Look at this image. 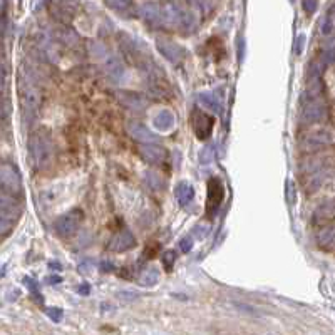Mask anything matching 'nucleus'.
Wrapping results in <instances>:
<instances>
[{"label": "nucleus", "mask_w": 335, "mask_h": 335, "mask_svg": "<svg viewBox=\"0 0 335 335\" xmlns=\"http://www.w3.org/2000/svg\"><path fill=\"white\" fill-rule=\"evenodd\" d=\"M158 282H159V272H158V268H154V267L144 270L143 275L139 277V283H141L143 287H154Z\"/></svg>", "instance_id": "24"}, {"label": "nucleus", "mask_w": 335, "mask_h": 335, "mask_svg": "<svg viewBox=\"0 0 335 335\" xmlns=\"http://www.w3.org/2000/svg\"><path fill=\"white\" fill-rule=\"evenodd\" d=\"M107 6L121 16H129L133 11V0H106Z\"/></svg>", "instance_id": "25"}, {"label": "nucleus", "mask_w": 335, "mask_h": 335, "mask_svg": "<svg viewBox=\"0 0 335 335\" xmlns=\"http://www.w3.org/2000/svg\"><path fill=\"white\" fill-rule=\"evenodd\" d=\"M290 2H293V0H290Z\"/></svg>", "instance_id": "44"}, {"label": "nucleus", "mask_w": 335, "mask_h": 335, "mask_svg": "<svg viewBox=\"0 0 335 335\" xmlns=\"http://www.w3.org/2000/svg\"><path fill=\"white\" fill-rule=\"evenodd\" d=\"M302 7L307 14H313L315 11H317L318 2L317 0H302Z\"/></svg>", "instance_id": "32"}, {"label": "nucleus", "mask_w": 335, "mask_h": 335, "mask_svg": "<svg viewBox=\"0 0 335 335\" xmlns=\"http://www.w3.org/2000/svg\"><path fill=\"white\" fill-rule=\"evenodd\" d=\"M106 71H107L109 79H111L114 84H118L124 77V66H123V62L119 61L116 56H107Z\"/></svg>", "instance_id": "18"}, {"label": "nucleus", "mask_w": 335, "mask_h": 335, "mask_svg": "<svg viewBox=\"0 0 335 335\" xmlns=\"http://www.w3.org/2000/svg\"><path fill=\"white\" fill-rule=\"evenodd\" d=\"M27 148H29V156H31V161L37 169L46 168L47 164L51 163L52 154H54V146H52L51 138H49L47 134L34 133L32 136L29 138Z\"/></svg>", "instance_id": "1"}, {"label": "nucleus", "mask_w": 335, "mask_h": 335, "mask_svg": "<svg viewBox=\"0 0 335 335\" xmlns=\"http://www.w3.org/2000/svg\"><path fill=\"white\" fill-rule=\"evenodd\" d=\"M235 307L237 308H240L242 312H247L248 315H253V317H257V315H260L257 310L255 308H252V307H248V305H243V303H235Z\"/></svg>", "instance_id": "35"}, {"label": "nucleus", "mask_w": 335, "mask_h": 335, "mask_svg": "<svg viewBox=\"0 0 335 335\" xmlns=\"http://www.w3.org/2000/svg\"><path fill=\"white\" fill-rule=\"evenodd\" d=\"M186 2L194 7L201 9V11H208V0H186Z\"/></svg>", "instance_id": "37"}, {"label": "nucleus", "mask_w": 335, "mask_h": 335, "mask_svg": "<svg viewBox=\"0 0 335 335\" xmlns=\"http://www.w3.org/2000/svg\"><path fill=\"white\" fill-rule=\"evenodd\" d=\"M91 292V288H89V285H82L81 288H79V293H89Z\"/></svg>", "instance_id": "43"}, {"label": "nucleus", "mask_w": 335, "mask_h": 335, "mask_svg": "<svg viewBox=\"0 0 335 335\" xmlns=\"http://www.w3.org/2000/svg\"><path fill=\"white\" fill-rule=\"evenodd\" d=\"M305 41H307V37H305L303 34H300V36L297 37V41H295V54H297V56H300V54L303 52Z\"/></svg>", "instance_id": "33"}, {"label": "nucleus", "mask_w": 335, "mask_h": 335, "mask_svg": "<svg viewBox=\"0 0 335 335\" xmlns=\"http://www.w3.org/2000/svg\"><path fill=\"white\" fill-rule=\"evenodd\" d=\"M199 159H201L203 164L209 163V159H211V146L204 148V151H201V154H199Z\"/></svg>", "instance_id": "36"}, {"label": "nucleus", "mask_w": 335, "mask_h": 335, "mask_svg": "<svg viewBox=\"0 0 335 335\" xmlns=\"http://www.w3.org/2000/svg\"><path fill=\"white\" fill-rule=\"evenodd\" d=\"M24 285H26V287L29 288V292H31L37 300L41 298V292H39V283L36 282V280L26 277V278H24Z\"/></svg>", "instance_id": "29"}, {"label": "nucleus", "mask_w": 335, "mask_h": 335, "mask_svg": "<svg viewBox=\"0 0 335 335\" xmlns=\"http://www.w3.org/2000/svg\"><path fill=\"white\" fill-rule=\"evenodd\" d=\"M4 79H6V71H4V66H2V49H0V91H2L4 87Z\"/></svg>", "instance_id": "40"}, {"label": "nucleus", "mask_w": 335, "mask_h": 335, "mask_svg": "<svg viewBox=\"0 0 335 335\" xmlns=\"http://www.w3.org/2000/svg\"><path fill=\"white\" fill-rule=\"evenodd\" d=\"M156 49L168 62L174 64V66H176V64H181V61L184 59L183 47H179L178 44H174L173 41H169V39L158 37L156 39Z\"/></svg>", "instance_id": "8"}, {"label": "nucleus", "mask_w": 335, "mask_h": 335, "mask_svg": "<svg viewBox=\"0 0 335 335\" xmlns=\"http://www.w3.org/2000/svg\"><path fill=\"white\" fill-rule=\"evenodd\" d=\"M198 102H199V106H203L204 109H208V111H211L214 114L221 113V104H219L218 99L209 92L198 94Z\"/></svg>", "instance_id": "22"}, {"label": "nucleus", "mask_w": 335, "mask_h": 335, "mask_svg": "<svg viewBox=\"0 0 335 335\" xmlns=\"http://www.w3.org/2000/svg\"><path fill=\"white\" fill-rule=\"evenodd\" d=\"M143 181H144V184H146L149 189H153V191H161V189L164 188L163 178L159 176L158 173L146 171V173H144V176H143Z\"/></svg>", "instance_id": "23"}, {"label": "nucleus", "mask_w": 335, "mask_h": 335, "mask_svg": "<svg viewBox=\"0 0 335 335\" xmlns=\"http://www.w3.org/2000/svg\"><path fill=\"white\" fill-rule=\"evenodd\" d=\"M21 101H22V114H24V121L27 124H31L34 121L39 109V92L36 86L31 81V76H26L21 82Z\"/></svg>", "instance_id": "2"}, {"label": "nucleus", "mask_w": 335, "mask_h": 335, "mask_svg": "<svg viewBox=\"0 0 335 335\" xmlns=\"http://www.w3.org/2000/svg\"><path fill=\"white\" fill-rule=\"evenodd\" d=\"M198 24V19L193 12L186 11V9H178V24L176 27L184 29V31H193Z\"/></svg>", "instance_id": "21"}, {"label": "nucleus", "mask_w": 335, "mask_h": 335, "mask_svg": "<svg viewBox=\"0 0 335 335\" xmlns=\"http://www.w3.org/2000/svg\"><path fill=\"white\" fill-rule=\"evenodd\" d=\"M0 188L4 189L7 194H19L22 189V181L21 174L17 169H14L9 164L0 163Z\"/></svg>", "instance_id": "6"}, {"label": "nucleus", "mask_w": 335, "mask_h": 335, "mask_svg": "<svg viewBox=\"0 0 335 335\" xmlns=\"http://www.w3.org/2000/svg\"><path fill=\"white\" fill-rule=\"evenodd\" d=\"M139 14L149 26H159L163 24V9L156 2H146L139 7Z\"/></svg>", "instance_id": "16"}, {"label": "nucleus", "mask_w": 335, "mask_h": 335, "mask_svg": "<svg viewBox=\"0 0 335 335\" xmlns=\"http://www.w3.org/2000/svg\"><path fill=\"white\" fill-rule=\"evenodd\" d=\"M46 282H47L49 285H56V283H59V282H62V278L57 277V275H54V277H47Z\"/></svg>", "instance_id": "42"}, {"label": "nucleus", "mask_w": 335, "mask_h": 335, "mask_svg": "<svg viewBox=\"0 0 335 335\" xmlns=\"http://www.w3.org/2000/svg\"><path fill=\"white\" fill-rule=\"evenodd\" d=\"M325 106L317 99H310V101L305 104L302 109V121L305 124H313V123H320L325 119Z\"/></svg>", "instance_id": "11"}, {"label": "nucleus", "mask_w": 335, "mask_h": 335, "mask_svg": "<svg viewBox=\"0 0 335 335\" xmlns=\"http://www.w3.org/2000/svg\"><path fill=\"white\" fill-rule=\"evenodd\" d=\"M134 247H136V238H134V235L129 230H121V232L114 233L111 240H109V250L116 253L128 252V250H131Z\"/></svg>", "instance_id": "9"}, {"label": "nucleus", "mask_w": 335, "mask_h": 335, "mask_svg": "<svg viewBox=\"0 0 335 335\" xmlns=\"http://www.w3.org/2000/svg\"><path fill=\"white\" fill-rule=\"evenodd\" d=\"M128 133L131 134L133 139H136L139 143H158V136L154 134L151 129L146 128L144 124L138 121H131L128 124Z\"/></svg>", "instance_id": "14"}, {"label": "nucleus", "mask_w": 335, "mask_h": 335, "mask_svg": "<svg viewBox=\"0 0 335 335\" xmlns=\"http://www.w3.org/2000/svg\"><path fill=\"white\" fill-rule=\"evenodd\" d=\"M295 184L292 179H287V189H285V196H287V201L288 204H293L295 203Z\"/></svg>", "instance_id": "31"}, {"label": "nucleus", "mask_w": 335, "mask_h": 335, "mask_svg": "<svg viewBox=\"0 0 335 335\" xmlns=\"http://www.w3.org/2000/svg\"><path fill=\"white\" fill-rule=\"evenodd\" d=\"M118 295H119V298L128 300V302H129V300H134V298H138V297H139V295H138L136 292H119Z\"/></svg>", "instance_id": "38"}, {"label": "nucleus", "mask_w": 335, "mask_h": 335, "mask_svg": "<svg viewBox=\"0 0 335 335\" xmlns=\"http://www.w3.org/2000/svg\"><path fill=\"white\" fill-rule=\"evenodd\" d=\"M191 126H193L194 134H196L199 139H208L213 133L214 118L206 113L199 111V109H194L191 114Z\"/></svg>", "instance_id": "7"}, {"label": "nucleus", "mask_w": 335, "mask_h": 335, "mask_svg": "<svg viewBox=\"0 0 335 335\" xmlns=\"http://www.w3.org/2000/svg\"><path fill=\"white\" fill-rule=\"evenodd\" d=\"M335 31V12L333 9H330L327 12V16L323 17L322 21V26H320V32L323 34V36H330Z\"/></svg>", "instance_id": "26"}, {"label": "nucleus", "mask_w": 335, "mask_h": 335, "mask_svg": "<svg viewBox=\"0 0 335 335\" xmlns=\"http://www.w3.org/2000/svg\"><path fill=\"white\" fill-rule=\"evenodd\" d=\"M79 0H51L49 2V11L52 17H56L59 22L69 24L77 14Z\"/></svg>", "instance_id": "5"}, {"label": "nucleus", "mask_w": 335, "mask_h": 335, "mask_svg": "<svg viewBox=\"0 0 335 335\" xmlns=\"http://www.w3.org/2000/svg\"><path fill=\"white\" fill-rule=\"evenodd\" d=\"M116 99L123 107H126L129 111H134V113H141L148 106L146 99L133 91H119L116 94Z\"/></svg>", "instance_id": "10"}, {"label": "nucleus", "mask_w": 335, "mask_h": 335, "mask_svg": "<svg viewBox=\"0 0 335 335\" xmlns=\"http://www.w3.org/2000/svg\"><path fill=\"white\" fill-rule=\"evenodd\" d=\"M208 203H206V214L209 218H214L218 213L219 206H221L225 199V186L221 179L213 176L208 179Z\"/></svg>", "instance_id": "3"}, {"label": "nucleus", "mask_w": 335, "mask_h": 335, "mask_svg": "<svg viewBox=\"0 0 335 335\" xmlns=\"http://www.w3.org/2000/svg\"><path fill=\"white\" fill-rule=\"evenodd\" d=\"M82 223V211L79 209H74V211H69L62 216H59L54 223V228H56V233L59 237H71L79 230Z\"/></svg>", "instance_id": "4"}, {"label": "nucleus", "mask_w": 335, "mask_h": 335, "mask_svg": "<svg viewBox=\"0 0 335 335\" xmlns=\"http://www.w3.org/2000/svg\"><path fill=\"white\" fill-rule=\"evenodd\" d=\"M174 262H176V252H173V250H168V252H164L163 255V267L166 272H171L173 267H174Z\"/></svg>", "instance_id": "28"}, {"label": "nucleus", "mask_w": 335, "mask_h": 335, "mask_svg": "<svg viewBox=\"0 0 335 335\" xmlns=\"http://www.w3.org/2000/svg\"><path fill=\"white\" fill-rule=\"evenodd\" d=\"M139 154H141V158L149 164H159L166 158V151H164V148L159 146L158 143H146L139 149Z\"/></svg>", "instance_id": "15"}, {"label": "nucleus", "mask_w": 335, "mask_h": 335, "mask_svg": "<svg viewBox=\"0 0 335 335\" xmlns=\"http://www.w3.org/2000/svg\"><path fill=\"white\" fill-rule=\"evenodd\" d=\"M332 133L325 131V129H322V131H315V133H310L307 134V136L303 138L302 141V146L305 149H320V148H325L328 146L330 143H332Z\"/></svg>", "instance_id": "13"}, {"label": "nucleus", "mask_w": 335, "mask_h": 335, "mask_svg": "<svg viewBox=\"0 0 335 335\" xmlns=\"http://www.w3.org/2000/svg\"><path fill=\"white\" fill-rule=\"evenodd\" d=\"M46 313H47V317L52 320V322H56V323H59L61 320L64 318V312H62V308H56V307H51V308H47L46 310Z\"/></svg>", "instance_id": "30"}, {"label": "nucleus", "mask_w": 335, "mask_h": 335, "mask_svg": "<svg viewBox=\"0 0 335 335\" xmlns=\"http://www.w3.org/2000/svg\"><path fill=\"white\" fill-rule=\"evenodd\" d=\"M89 52H91V56L97 57V59H102V57L109 56L106 46L101 44V42H91V46H89Z\"/></svg>", "instance_id": "27"}, {"label": "nucleus", "mask_w": 335, "mask_h": 335, "mask_svg": "<svg viewBox=\"0 0 335 335\" xmlns=\"http://www.w3.org/2000/svg\"><path fill=\"white\" fill-rule=\"evenodd\" d=\"M317 242L325 250L335 248V225H328V227H323L320 230L317 235Z\"/></svg>", "instance_id": "20"}, {"label": "nucleus", "mask_w": 335, "mask_h": 335, "mask_svg": "<svg viewBox=\"0 0 335 335\" xmlns=\"http://www.w3.org/2000/svg\"><path fill=\"white\" fill-rule=\"evenodd\" d=\"M179 248H181L184 253H188L189 250L193 248V240L191 238H183L181 242H179Z\"/></svg>", "instance_id": "34"}, {"label": "nucleus", "mask_w": 335, "mask_h": 335, "mask_svg": "<svg viewBox=\"0 0 335 335\" xmlns=\"http://www.w3.org/2000/svg\"><path fill=\"white\" fill-rule=\"evenodd\" d=\"M174 123H176V119H174V114L169 111V109H163V111H159L156 116L153 118V126L159 133L171 131L174 128Z\"/></svg>", "instance_id": "17"}, {"label": "nucleus", "mask_w": 335, "mask_h": 335, "mask_svg": "<svg viewBox=\"0 0 335 335\" xmlns=\"http://www.w3.org/2000/svg\"><path fill=\"white\" fill-rule=\"evenodd\" d=\"M174 196H176L178 203L181 204V206H186L193 201L194 198V188L191 186L189 183L186 181H181L176 184V188H174Z\"/></svg>", "instance_id": "19"}, {"label": "nucleus", "mask_w": 335, "mask_h": 335, "mask_svg": "<svg viewBox=\"0 0 335 335\" xmlns=\"http://www.w3.org/2000/svg\"><path fill=\"white\" fill-rule=\"evenodd\" d=\"M101 268H102V272H114V265L109 262H102Z\"/></svg>", "instance_id": "41"}, {"label": "nucleus", "mask_w": 335, "mask_h": 335, "mask_svg": "<svg viewBox=\"0 0 335 335\" xmlns=\"http://www.w3.org/2000/svg\"><path fill=\"white\" fill-rule=\"evenodd\" d=\"M19 213H21V209H19V204L12 198V194L0 196V219L4 223H12L19 216Z\"/></svg>", "instance_id": "12"}, {"label": "nucleus", "mask_w": 335, "mask_h": 335, "mask_svg": "<svg viewBox=\"0 0 335 335\" xmlns=\"http://www.w3.org/2000/svg\"><path fill=\"white\" fill-rule=\"evenodd\" d=\"M7 113H9V106H7V102L2 99V96H0V119L6 118Z\"/></svg>", "instance_id": "39"}]
</instances>
